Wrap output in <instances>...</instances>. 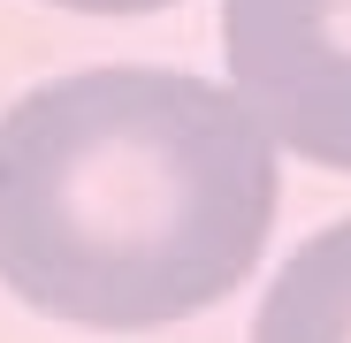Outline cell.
I'll list each match as a JSON object with an SVG mask.
<instances>
[{"mask_svg": "<svg viewBox=\"0 0 351 343\" xmlns=\"http://www.w3.org/2000/svg\"><path fill=\"white\" fill-rule=\"evenodd\" d=\"M53 8H84V16H153V8H176V0H53Z\"/></svg>", "mask_w": 351, "mask_h": 343, "instance_id": "cell-4", "label": "cell"}, {"mask_svg": "<svg viewBox=\"0 0 351 343\" xmlns=\"http://www.w3.org/2000/svg\"><path fill=\"white\" fill-rule=\"evenodd\" d=\"M275 229V138L184 69H84L0 114V282L77 328L221 305Z\"/></svg>", "mask_w": 351, "mask_h": 343, "instance_id": "cell-1", "label": "cell"}, {"mask_svg": "<svg viewBox=\"0 0 351 343\" xmlns=\"http://www.w3.org/2000/svg\"><path fill=\"white\" fill-rule=\"evenodd\" d=\"M221 38L252 123L351 176V0H221Z\"/></svg>", "mask_w": 351, "mask_h": 343, "instance_id": "cell-2", "label": "cell"}, {"mask_svg": "<svg viewBox=\"0 0 351 343\" xmlns=\"http://www.w3.org/2000/svg\"><path fill=\"white\" fill-rule=\"evenodd\" d=\"M252 343H351V221L290 252L260 298Z\"/></svg>", "mask_w": 351, "mask_h": 343, "instance_id": "cell-3", "label": "cell"}]
</instances>
